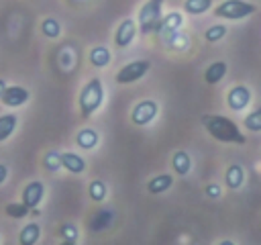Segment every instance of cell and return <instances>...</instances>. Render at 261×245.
I'll use <instances>...</instances> for the list:
<instances>
[{
  "label": "cell",
  "mask_w": 261,
  "mask_h": 245,
  "mask_svg": "<svg viewBox=\"0 0 261 245\" xmlns=\"http://www.w3.org/2000/svg\"><path fill=\"white\" fill-rule=\"evenodd\" d=\"M202 125L208 131V135L220 143H234V145H245L247 137L239 131V125L230 120L228 116L222 114H204Z\"/></svg>",
  "instance_id": "6da1fadb"
},
{
  "label": "cell",
  "mask_w": 261,
  "mask_h": 245,
  "mask_svg": "<svg viewBox=\"0 0 261 245\" xmlns=\"http://www.w3.org/2000/svg\"><path fill=\"white\" fill-rule=\"evenodd\" d=\"M104 102V86L100 78H92L84 84V88L80 90L77 96V106H80V114L84 118H90Z\"/></svg>",
  "instance_id": "7a4b0ae2"
},
{
  "label": "cell",
  "mask_w": 261,
  "mask_h": 245,
  "mask_svg": "<svg viewBox=\"0 0 261 245\" xmlns=\"http://www.w3.org/2000/svg\"><path fill=\"white\" fill-rule=\"evenodd\" d=\"M163 18V0H147L139 10V29L141 35H153L159 31Z\"/></svg>",
  "instance_id": "3957f363"
},
{
  "label": "cell",
  "mask_w": 261,
  "mask_h": 245,
  "mask_svg": "<svg viewBox=\"0 0 261 245\" xmlns=\"http://www.w3.org/2000/svg\"><path fill=\"white\" fill-rule=\"evenodd\" d=\"M255 10L257 6L247 0H222L218 6H214V16L224 20H243L251 16Z\"/></svg>",
  "instance_id": "277c9868"
},
{
  "label": "cell",
  "mask_w": 261,
  "mask_h": 245,
  "mask_svg": "<svg viewBox=\"0 0 261 245\" xmlns=\"http://www.w3.org/2000/svg\"><path fill=\"white\" fill-rule=\"evenodd\" d=\"M149 69H151V61H149V59H135V61L122 65V67L116 71L114 80H116V84H120V86L135 84V82H139Z\"/></svg>",
  "instance_id": "5b68a950"
},
{
  "label": "cell",
  "mask_w": 261,
  "mask_h": 245,
  "mask_svg": "<svg viewBox=\"0 0 261 245\" xmlns=\"http://www.w3.org/2000/svg\"><path fill=\"white\" fill-rule=\"evenodd\" d=\"M157 114H159V104L155 100H151V98H145V100H141V102H137L133 106L130 120L137 127H147L157 118Z\"/></svg>",
  "instance_id": "8992f818"
},
{
  "label": "cell",
  "mask_w": 261,
  "mask_h": 245,
  "mask_svg": "<svg viewBox=\"0 0 261 245\" xmlns=\"http://www.w3.org/2000/svg\"><path fill=\"white\" fill-rule=\"evenodd\" d=\"M251 90L245 84H237L226 92V106L234 112H243L251 104Z\"/></svg>",
  "instance_id": "52a82bcc"
},
{
  "label": "cell",
  "mask_w": 261,
  "mask_h": 245,
  "mask_svg": "<svg viewBox=\"0 0 261 245\" xmlns=\"http://www.w3.org/2000/svg\"><path fill=\"white\" fill-rule=\"evenodd\" d=\"M137 33H139V29H137V22H135L133 18L120 20V24L116 27V33H114V45H116L118 49L128 47V45L135 41Z\"/></svg>",
  "instance_id": "ba28073f"
},
{
  "label": "cell",
  "mask_w": 261,
  "mask_h": 245,
  "mask_svg": "<svg viewBox=\"0 0 261 245\" xmlns=\"http://www.w3.org/2000/svg\"><path fill=\"white\" fill-rule=\"evenodd\" d=\"M29 98H31V92L27 88H22V86H8L4 90V94L0 96V102L4 106H8V108H18V106L27 104Z\"/></svg>",
  "instance_id": "9c48e42d"
},
{
  "label": "cell",
  "mask_w": 261,
  "mask_h": 245,
  "mask_svg": "<svg viewBox=\"0 0 261 245\" xmlns=\"http://www.w3.org/2000/svg\"><path fill=\"white\" fill-rule=\"evenodd\" d=\"M22 202L29 206V208H37L45 196V184L41 180H33L29 182L24 188H22Z\"/></svg>",
  "instance_id": "30bf717a"
},
{
  "label": "cell",
  "mask_w": 261,
  "mask_h": 245,
  "mask_svg": "<svg viewBox=\"0 0 261 245\" xmlns=\"http://www.w3.org/2000/svg\"><path fill=\"white\" fill-rule=\"evenodd\" d=\"M114 218H116V212H114L112 208H100V210L90 218L88 227H90L92 233H102V231H106V229H110V227L114 225Z\"/></svg>",
  "instance_id": "8fae6325"
},
{
  "label": "cell",
  "mask_w": 261,
  "mask_h": 245,
  "mask_svg": "<svg viewBox=\"0 0 261 245\" xmlns=\"http://www.w3.org/2000/svg\"><path fill=\"white\" fill-rule=\"evenodd\" d=\"M181 24H184V14L177 12V10H173V12H169V14H165V16L161 18V24H159L157 35H159L161 39H167L169 35H173L175 31H179Z\"/></svg>",
  "instance_id": "7c38bea8"
},
{
  "label": "cell",
  "mask_w": 261,
  "mask_h": 245,
  "mask_svg": "<svg viewBox=\"0 0 261 245\" xmlns=\"http://www.w3.org/2000/svg\"><path fill=\"white\" fill-rule=\"evenodd\" d=\"M226 71H228L226 61H222V59L212 61V63L206 67V71H204V82H206L208 86H216L218 82H222V78L226 76Z\"/></svg>",
  "instance_id": "4fadbf2b"
},
{
  "label": "cell",
  "mask_w": 261,
  "mask_h": 245,
  "mask_svg": "<svg viewBox=\"0 0 261 245\" xmlns=\"http://www.w3.org/2000/svg\"><path fill=\"white\" fill-rule=\"evenodd\" d=\"M61 163H63V169H67L69 174H84L86 172V159L73 151H63Z\"/></svg>",
  "instance_id": "5bb4252c"
},
{
  "label": "cell",
  "mask_w": 261,
  "mask_h": 245,
  "mask_svg": "<svg viewBox=\"0 0 261 245\" xmlns=\"http://www.w3.org/2000/svg\"><path fill=\"white\" fill-rule=\"evenodd\" d=\"M224 184L230 188V190H239L243 184H245V169L241 163H230L224 172Z\"/></svg>",
  "instance_id": "9a60e30c"
},
{
  "label": "cell",
  "mask_w": 261,
  "mask_h": 245,
  "mask_svg": "<svg viewBox=\"0 0 261 245\" xmlns=\"http://www.w3.org/2000/svg\"><path fill=\"white\" fill-rule=\"evenodd\" d=\"M171 167L177 176H188L192 172V157L188 151L184 149H177L173 155H171Z\"/></svg>",
  "instance_id": "2e32d148"
},
{
  "label": "cell",
  "mask_w": 261,
  "mask_h": 245,
  "mask_svg": "<svg viewBox=\"0 0 261 245\" xmlns=\"http://www.w3.org/2000/svg\"><path fill=\"white\" fill-rule=\"evenodd\" d=\"M171 186H173V176L171 174H159V176H155L147 182V192L157 196V194L167 192Z\"/></svg>",
  "instance_id": "e0dca14e"
},
{
  "label": "cell",
  "mask_w": 261,
  "mask_h": 245,
  "mask_svg": "<svg viewBox=\"0 0 261 245\" xmlns=\"http://www.w3.org/2000/svg\"><path fill=\"white\" fill-rule=\"evenodd\" d=\"M98 141H100L98 131H96V129H90V127L80 129V131H77V135H75V145H77V147H82V149H86V151L94 149V147L98 145Z\"/></svg>",
  "instance_id": "ac0fdd59"
},
{
  "label": "cell",
  "mask_w": 261,
  "mask_h": 245,
  "mask_svg": "<svg viewBox=\"0 0 261 245\" xmlns=\"http://www.w3.org/2000/svg\"><path fill=\"white\" fill-rule=\"evenodd\" d=\"M88 59H90V63H92L94 67L102 69V67H106V65L110 63V59H112V53H110V49H108V47H104V45H98V47L90 49V55H88Z\"/></svg>",
  "instance_id": "d6986e66"
},
{
  "label": "cell",
  "mask_w": 261,
  "mask_h": 245,
  "mask_svg": "<svg viewBox=\"0 0 261 245\" xmlns=\"http://www.w3.org/2000/svg\"><path fill=\"white\" fill-rule=\"evenodd\" d=\"M41 239V227L39 223H27L20 233H18V243L20 245H35Z\"/></svg>",
  "instance_id": "ffe728a7"
},
{
  "label": "cell",
  "mask_w": 261,
  "mask_h": 245,
  "mask_svg": "<svg viewBox=\"0 0 261 245\" xmlns=\"http://www.w3.org/2000/svg\"><path fill=\"white\" fill-rule=\"evenodd\" d=\"M16 127H18V116L16 114H12V112L0 114V143L10 139L12 133L16 131Z\"/></svg>",
  "instance_id": "44dd1931"
},
{
  "label": "cell",
  "mask_w": 261,
  "mask_h": 245,
  "mask_svg": "<svg viewBox=\"0 0 261 245\" xmlns=\"http://www.w3.org/2000/svg\"><path fill=\"white\" fill-rule=\"evenodd\" d=\"M212 8V0H184V12L190 16H200Z\"/></svg>",
  "instance_id": "7402d4cb"
},
{
  "label": "cell",
  "mask_w": 261,
  "mask_h": 245,
  "mask_svg": "<svg viewBox=\"0 0 261 245\" xmlns=\"http://www.w3.org/2000/svg\"><path fill=\"white\" fill-rule=\"evenodd\" d=\"M43 167H45L49 174L59 172V169L63 167V163H61V153H59V151H55V149L47 151V153L43 155Z\"/></svg>",
  "instance_id": "603a6c76"
},
{
  "label": "cell",
  "mask_w": 261,
  "mask_h": 245,
  "mask_svg": "<svg viewBox=\"0 0 261 245\" xmlns=\"http://www.w3.org/2000/svg\"><path fill=\"white\" fill-rule=\"evenodd\" d=\"M4 212H6V216H10V218H24V216H29L31 214V208L20 200V202H8L6 206H4Z\"/></svg>",
  "instance_id": "cb8c5ba5"
},
{
  "label": "cell",
  "mask_w": 261,
  "mask_h": 245,
  "mask_svg": "<svg viewBox=\"0 0 261 245\" xmlns=\"http://www.w3.org/2000/svg\"><path fill=\"white\" fill-rule=\"evenodd\" d=\"M41 33L47 37V39H57L61 35V24L57 18L53 16H47L43 22H41Z\"/></svg>",
  "instance_id": "d4e9b609"
},
{
  "label": "cell",
  "mask_w": 261,
  "mask_h": 245,
  "mask_svg": "<svg viewBox=\"0 0 261 245\" xmlns=\"http://www.w3.org/2000/svg\"><path fill=\"white\" fill-rule=\"evenodd\" d=\"M88 194H90V198L94 202H102L106 198V194H108V188H106V184L102 180H92L90 186H88Z\"/></svg>",
  "instance_id": "484cf974"
},
{
  "label": "cell",
  "mask_w": 261,
  "mask_h": 245,
  "mask_svg": "<svg viewBox=\"0 0 261 245\" xmlns=\"http://www.w3.org/2000/svg\"><path fill=\"white\" fill-rule=\"evenodd\" d=\"M59 237H61V241H63V243H67V245L75 243V241H77V237H80L77 225H73V223H63V225L59 227Z\"/></svg>",
  "instance_id": "4316f807"
},
{
  "label": "cell",
  "mask_w": 261,
  "mask_h": 245,
  "mask_svg": "<svg viewBox=\"0 0 261 245\" xmlns=\"http://www.w3.org/2000/svg\"><path fill=\"white\" fill-rule=\"evenodd\" d=\"M243 127L247 131H253V133H261V106L251 110L245 118H243Z\"/></svg>",
  "instance_id": "83f0119b"
},
{
  "label": "cell",
  "mask_w": 261,
  "mask_h": 245,
  "mask_svg": "<svg viewBox=\"0 0 261 245\" xmlns=\"http://www.w3.org/2000/svg\"><path fill=\"white\" fill-rule=\"evenodd\" d=\"M226 33H228L226 24H212V27H208V29H206L204 39H206L208 43H216V41L224 39V37H226Z\"/></svg>",
  "instance_id": "f1b7e54d"
},
{
  "label": "cell",
  "mask_w": 261,
  "mask_h": 245,
  "mask_svg": "<svg viewBox=\"0 0 261 245\" xmlns=\"http://www.w3.org/2000/svg\"><path fill=\"white\" fill-rule=\"evenodd\" d=\"M204 194L208 196V198H212V200H216V198H220L222 196V190H220V186L218 184H206V188H204Z\"/></svg>",
  "instance_id": "f546056e"
},
{
  "label": "cell",
  "mask_w": 261,
  "mask_h": 245,
  "mask_svg": "<svg viewBox=\"0 0 261 245\" xmlns=\"http://www.w3.org/2000/svg\"><path fill=\"white\" fill-rule=\"evenodd\" d=\"M6 178H8V167L4 163H0V186L6 182Z\"/></svg>",
  "instance_id": "4dcf8cb0"
},
{
  "label": "cell",
  "mask_w": 261,
  "mask_h": 245,
  "mask_svg": "<svg viewBox=\"0 0 261 245\" xmlns=\"http://www.w3.org/2000/svg\"><path fill=\"white\" fill-rule=\"evenodd\" d=\"M6 88H8V86H6V82H4V80H0V96L4 94V90H6Z\"/></svg>",
  "instance_id": "1f68e13d"
}]
</instances>
